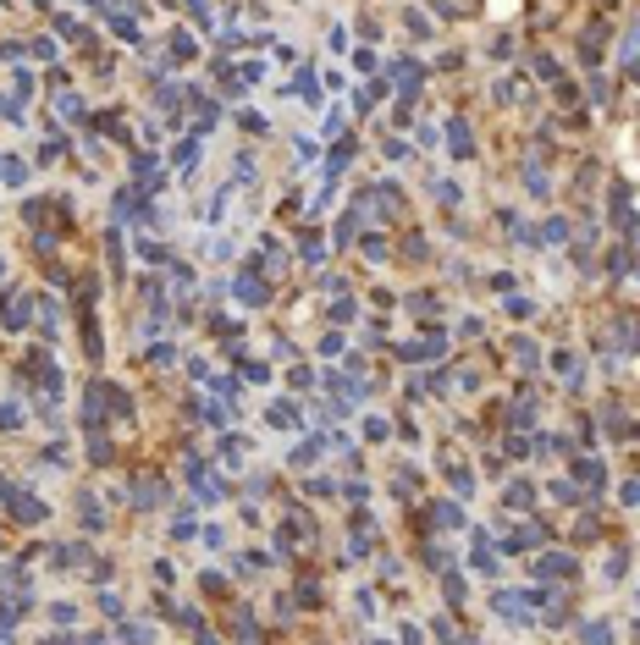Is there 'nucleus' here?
I'll use <instances>...</instances> for the list:
<instances>
[{"label": "nucleus", "mask_w": 640, "mask_h": 645, "mask_svg": "<svg viewBox=\"0 0 640 645\" xmlns=\"http://www.w3.org/2000/svg\"><path fill=\"white\" fill-rule=\"evenodd\" d=\"M0 497H6V507H11L22 524H39V518H45V502L28 497V491H11V486H0Z\"/></svg>", "instance_id": "f257e3e1"}, {"label": "nucleus", "mask_w": 640, "mask_h": 645, "mask_svg": "<svg viewBox=\"0 0 640 645\" xmlns=\"http://www.w3.org/2000/svg\"><path fill=\"white\" fill-rule=\"evenodd\" d=\"M447 143H453V154H475V138H469V122H453V127H447Z\"/></svg>", "instance_id": "f03ea898"}, {"label": "nucleus", "mask_w": 640, "mask_h": 645, "mask_svg": "<svg viewBox=\"0 0 640 645\" xmlns=\"http://www.w3.org/2000/svg\"><path fill=\"white\" fill-rule=\"evenodd\" d=\"M160 497H166L160 480H139V507H160Z\"/></svg>", "instance_id": "7ed1b4c3"}, {"label": "nucleus", "mask_w": 640, "mask_h": 645, "mask_svg": "<svg viewBox=\"0 0 640 645\" xmlns=\"http://www.w3.org/2000/svg\"><path fill=\"white\" fill-rule=\"evenodd\" d=\"M536 573H558V579H563V573H574V557H541Z\"/></svg>", "instance_id": "20e7f679"}, {"label": "nucleus", "mask_w": 640, "mask_h": 645, "mask_svg": "<svg viewBox=\"0 0 640 645\" xmlns=\"http://www.w3.org/2000/svg\"><path fill=\"white\" fill-rule=\"evenodd\" d=\"M237 298H243V303H265V287L254 282V276H243V282H237Z\"/></svg>", "instance_id": "39448f33"}, {"label": "nucleus", "mask_w": 640, "mask_h": 645, "mask_svg": "<svg viewBox=\"0 0 640 645\" xmlns=\"http://www.w3.org/2000/svg\"><path fill=\"white\" fill-rule=\"evenodd\" d=\"M265 420H271V425H292V420H298V408H292V403H271V408H265Z\"/></svg>", "instance_id": "423d86ee"}, {"label": "nucleus", "mask_w": 640, "mask_h": 645, "mask_svg": "<svg viewBox=\"0 0 640 645\" xmlns=\"http://www.w3.org/2000/svg\"><path fill=\"white\" fill-rule=\"evenodd\" d=\"M563 237H569V221H547L541 226V243H563Z\"/></svg>", "instance_id": "0eeeda50"}, {"label": "nucleus", "mask_w": 640, "mask_h": 645, "mask_svg": "<svg viewBox=\"0 0 640 645\" xmlns=\"http://www.w3.org/2000/svg\"><path fill=\"white\" fill-rule=\"evenodd\" d=\"M579 480H585V486H602V463H596V458H579Z\"/></svg>", "instance_id": "6e6552de"}, {"label": "nucleus", "mask_w": 640, "mask_h": 645, "mask_svg": "<svg viewBox=\"0 0 640 645\" xmlns=\"http://www.w3.org/2000/svg\"><path fill=\"white\" fill-rule=\"evenodd\" d=\"M22 425V408H17V403H6V408H0V430H17Z\"/></svg>", "instance_id": "1a4fd4ad"}, {"label": "nucleus", "mask_w": 640, "mask_h": 645, "mask_svg": "<svg viewBox=\"0 0 640 645\" xmlns=\"http://www.w3.org/2000/svg\"><path fill=\"white\" fill-rule=\"evenodd\" d=\"M585 640H591V645H613V629H607V623H591Z\"/></svg>", "instance_id": "9d476101"}, {"label": "nucleus", "mask_w": 640, "mask_h": 645, "mask_svg": "<svg viewBox=\"0 0 640 645\" xmlns=\"http://www.w3.org/2000/svg\"><path fill=\"white\" fill-rule=\"evenodd\" d=\"M88 458H94V463H111V441L94 436V441H88Z\"/></svg>", "instance_id": "9b49d317"}, {"label": "nucleus", "mask_w": 640, "mask_h": 645, "mask_svg": "<svg viewBox=\"0 0 640 645\" xmlns=\"http://www.w3.org/2000/svg\"><path fill=\"white\" fill-rule=\"evenodd\" d=\"M458 518H464V513H458L453 502H442V507H436V524H458Z\"/></svg>", "instance_id": "f8f14e48"}, {"label": "nucleus", "mask_w": 640, "mask_h": 645, "mask_svg": "<svg viewBox=\"0 0 640 645\" xmlns=\"http://www.w3.org/2000/svg\"><path fill=\"white\" fill-rule=\"evenodd\" d=\"M177 160H182V166H194V160H199V143H194V138L177 143Z\"/></svg>", "instance_id": "ddd939ff"}, {"label": "nucleus", "mask_w": 640, "mask_h": 645, "mask_svg": "<svg viewBox=\"0 0 640 645\" xmlns=\"http://www.w3.org/2000/svg\"><path fill=\"white\" fill-rule=\"evenodd\" d=\"M508 507H530V486H513L508 491Z\"/></svg>", "instance_id": "4468645a"}, {"label": "nucleus", "mask_w": 640, "mask_h": 645, "mask_svg": "<svg viewBox=\"0 0 640 645\" xmlns=\"http://www.w3.org/2000/svg\"><path fill=\"white\" fill-rule=\"evenodd\" d=\"M0 645H6V640H0Z\"/></svg>", "instance_id": "2eb2a0df"}]
</instances>
